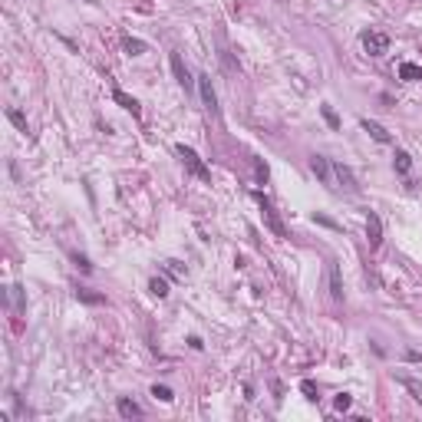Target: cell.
<instances>
[{
	"label": "cell",
	"mask_w": 422,
	"mask_h": 422,
	"mask_svg": "<svg viewBox=\"0 0 422 422\" xmlns=\"http://www.w3.org/2000/svg\"><path fill=\"white\" fill-rule=\"evenodd\" d=\"M10 294H13V304H17V310H23V291H20V287H10Z\"/></svg>",
	"instance_id": "27"
},
{
	"label": "cell",
	"mask_w": 422,
	"mask_h": 422,
	"mask_svg": "<svg viewBox=\"0 0 422 422\" xmlns=\"http://www.w3.org/2000/svg\"><path fill=\"white\" fill-rule=\"evenodd\" d=\"M310 168H313V175L323 181V185H333V165H330L323 155H310Z\"/></svg>",
	"instance_id": "6"
},
{
	"label": "cell",
	"mask_w": 422,
	"mask_h": 422,
	"mask_svg": "<svg viewBox=\"0 0 422 422\" xmlns=\"http://www.w3.org/2000/svg\"><path fill=\"white\" fill-rule=\"evenodd\" d=\"M89 4H99V0H89Z\"/></svg>",
	"instance_id": "31"
},
{
	"label": "cell",
	"mask_w": 422,
	"mask_h": 422,
	"mask_svg": "<svg viewBox=\"0 0 422 422\" xmlns=\"http://www.w3.org/2000/svg\"><path fill=\"white\" fill-rule=\"evenodd\" d=\"M178 155H181L185 168L195 175V178H201V181H208V178H211V168L198 159V152H195V149H188V145H178Z\"/></svg>",
	"instance_id": "1"
},
{
	"label": "cell",
	"mask_w": 422,
	"mask_h": 422,
	"mask_svg": "<svg viewBox=\"0 0 422 422\" xmlns=\"http://www.w3.org/2000/svg\"><path fill=\"white\" fill-rule=\"evenodd\" d=\"M73 264L80 267L83 274H93V264H89V257H83V254H73Z\"/></svg>",
	"instance_id": "24"
},
{
	"label": "cell",
	"mask_w": 422,
	"mask_h": 422,
	"mask_svg": "<svg viewBox=\"0 0 422 422\" xmlns=\"http://www.w3.org/2000/svg\"><path fill=\"white\" fill-rule=\"evenodd\" d=\"M300 392H304V396L310 399V403H316V386L310 383V379H304V383H300Z\"/></svg>",
	"instance_id": "23"
},
{
	"label": "cell",
	"mask_w": 422,
	"mask_h": 422,
	"mask_svg": "<svg viewBox=\"0 0 422 422\" xmlns=\"http://www.w3.org/2000/svg\"><path fill=\"white\" fill-rule=\"evenodd\" d=\"M257 201H261V215H264L267 228H271L277 238H287V231H284V224H280V218H277V211H274V205L264 198V195H257Z\"/></svg>",
	"instance_id": "3"
},
{
	"label": "cell",
	"mask_w": 422,
	"mask_h": 422,
	"mask_svg": "<svg viewBox=\"0 0 422 422\" xmlns=\"http://www.w3.org/2000/svg\"><path fill=\"white\" fill-rule=\"evenodd\" d=\"M399 383H403L406 389L412 392V399H419V403H422V386L416 383V379H409V376H399Z\"/></svg>",
	"instance_id": "19"
},
{
	"label": "cell",
	"mask_w": 422,
	"mask_h": 422,
	"mask_svg": "<svg viewBox=\"0 0 422 422\" xmlns=\"http://www.w3.org/2000/svg\"><path fill=\"white\" fill-rule=\"evenodd\" d=\"M360 125H363V132H370V136L376 139V142H383V145H386V142H392V136H389V132H386L379 122H373V119H363Z\"/></svg>",
	"instance_id": "8"
},
{
	"label": "cell",
	"mask_w": 422,
	"mask_h": 422,
	"mask_svg": "<svg viewBox=\"0 0 422 422\" xmlns=\"http://www.w3.org/2000/svg\"><path fill=\"white\" fill-rule=\"evenodd\" d=\"M116 409H119V416H122V419H139V416H142L139 403H132V399H119Z\"/></svg>",
	"instance_id": "12"
},
{
	"label": "cell",
	"mask_w": 422,
	"mask_h": 422,
	"mask_svg": "<svg viewBox=\"0 0 422 422\" xmlns=\"http://www.w3.org/2000/svg\"><path fill=\"white\" fill-rule=\"evenodd\" d=\"M7 119H10V122L27 136V119H23V112H20V109H7Z\"/></svg>",
	"instance_id": "17"
},
{
	"label": "cell",
	"mask_w": 422,
	"mask_h": 422,
	"mask_svg": "<svg viewBox=\"0 0 422 422\" xmlns=\"http://www.w3.org/2000/svg\"><path fill=\"white\" fill-rule=\"evenodd\" d=\"M412 168V159H409V152H396V172L399 175H406Z\"/></svg>",
	"instance_id": "18"
},
{
	"label": "cell",
	"mask_w": 422,
	"mask_h": 422,
	"mask_svg": "<svg viewBox=\"0 0 422 422\" xmlns=\"http://www.w3.org/2000/svg\"><path fill=\"white\" fill-rule=\"evenodd\" d=\"M168 63H172L175 80H178L181 86H192V80H188V69H185V63H181V56H178V53H172V56H168Z\"/></svg>",
	"instance_id": "10"
},
{
	"label": "cell",
	"mask_w": 422,
	"mask_h": 422,
	"mask_svg": "<svg viewBox=\"0 0 422 422\" xmlns=\"http://www.w3.org/2000/svg\"><path fill=\"white\" fill-rule=\"evenodd\" d=\"M333 175H336V181H340V185L347 188L350 195H356V192H360V181H356V175L350 172V165H343V162H336V165H333Z\"/></svg>",
	"instance_id": "5"
},
{
	"label": "cell",
	"mask_w": 422,
	"mask_h": 422,
	"mask_svg": "<svg viewBox=\"0 0 422 422\" xmlns=\"http://www.w3.org/2000/svg\"><path fill=\"white\" fill-rule=\"evenodd\" d=\"M254 175H257V181H261V185L267 181V165H264L261 159H254Z\"/></svg>",
	"instance_id": "25"
},
{
	"label": "cell",
	"mask_w": 422,
	"mask_h": 422,
	"mask_svg": "<svg viewBox=\"0 0 422 422\" xmlns=\"http://www.w3.org/2000/svg\"><path fill=\"white\" fill-rule=\"evenodd\" d=\"M399 80H406V83L422 80V66L419 63H403V66H399Z\"/></svg>",
	"instance_id": "13"
},
{
	"label": "cell",
	"mask_w": 422,
	"mask_h": 422,
	"mask_svg": "<svg viewBox=\"0 0 422 422\" xmlns=\"http://www.w3.org/2000/svg\"><path fill=\"white\" fill-rule=\"evenodd\" d=\"M112 99H116L119 106H122L125 112H132V116H142V109H139V102L132 99V96H125V93H122V89H119V86L112 89Z\"/></svg>",
	"instance_id": "9"
},
{
	"label": "cell",
	"mask_w": 422,
	"mask_h": 422,
	"mask_svg": "<svg viewBox=\"0 0 422 422\" xmlns=\"http://www.w3.org/2000/svg\"><path fill=\"white\" fill-rule=\"evenodd\" d=\"M168 271H172V274H185V267H181L178 261H168Z\"/></svg>",
	"instance_id": "30"
},
{
	"label": "cell",
	"mask_w": 422,
	"mask_h": 422,
	"mask_svg": "<svg viewBox=\"0 0 422 422\" xmlns=\"http://www.w3.org/2000/svg\"><path fill=\"white\" fill-rule=\"evenodd\" d=\"M149 291L155 294V297H168V284H165L162 277H152V280H149Z\"/></svg>",
	"instance_id": "20"
},
{
	"label": "cell",
	"mask_w": 422,
	"mask_h": 422,
	"mask_svg": "<svg viewBox=\"0 0 422 422\" xmlns=\"http://www.w3.org/2000/svg\"><path fill=\"white\" fill-rule=\"evenodd\" d=\"M330 297L343 300V280H340V267L330 264Z\"/></svg>",
	"instance_id": "11"
},
{
	"label": "cell",
	"mask_w": 422,
	"mask_h": 422,
	"mask_svg": "<svg viewBox=\"0 0 422 422\" xmlns=\"http://www.w3.org/2000/svg\"><path fill=\"white\" fill-rule=\"evenodd\" d=\"M366 238H370V248H379V244H383V221H379L376 211L366 215Z\"/></svg>",
	"instance_id": "7"
},
{
	"label": "cell",
	"mask_w": 422,
	"mask_h": 422,
	"mask_svg": "<svg viewBox=\"0 0 422 422\" xmlns=\"http://www.w3.org/2000/svg\"><path fill=\"white\" fill-rule=\"evenodd\" d=\"M152 396H155L159 403H172V399H175V392L168 389V386H159V383H155V386H152Z\"/></svg>",
	"instance_id": "16"
},
{
	"label": "cell",
	"mask_w": 422,
	"mask_h": 422,
	"mask_svg": "<svg viewBox=\"0 0 422 422\" xmlns=\"http://www.w3.org/2000/svg\"><path fill=\"white\" fill-rule=\"evenodd\" d=\"M363 50H366L370 56H383V53H389V37H386V33H376V30L363 33Z\"/></svg>",
	"instance_id": "2"
},
{
	"label": "cell",
	"mask_w": 422,
	"mask_h": 422,
	"mask_svg": "<svg viewBox=\"0 0 422 422\" xmlns=\"http://www.w3.org/2000/svg\"><path fill=\"white\" fill-rule=\"evenodd\" d=\"M198 93H201V102H205V109L211 112V116H218V96H215V89H211V76H208V73L198 76Z\"/></svg>",
	"instance_id": "4"
},
{
	"label": "cell",
	"mask_w": 422,
	"mask_h": 422,
	"mask_svg": "<svg viewBox=\"0 0 422 422\" xmlns=\"http://www.w3.org/2000/svg\"><path fill=\"white\" fill-rule=\"evenodd\" d=\"M221 63H224V66L231 69V73H241V66H238V63L231 60V53H228V50H221Z\"/></svg>",
	"instance_id": "26"
},
{
	"label": "cell",
	"mask_w": 422,
	"mask_h": 422,
	"mask_svg": "<svg viewBox=\"0 0 422 422\" xmlns=\"http://www.w3.org/2000/svg\"><path fill=\"white\" fill-rule=\"evenodd\" d=\"M122 50H125V53H132V56H142L145 50H149V46H145L142 40H136V37H125V40H122Z\"/></svg>",
	"instance_id": "15"
},
{
	"label": "cell",
	"mask_w": 422,
	"mask_h": 422,
	"mask_svg": "<svg viewBox=\"0 0 422 422\" xmlns=\"http://www.w3.org/2000/svg\"><path fill=\"white\" fill-rule=\"evenodd\" d=\"M313 221L316 224H327V228H336V221H330V218H323V215H313Z\"/></svg>",
	"instance_id": "28"
},
{
	"label": "cell",
	"mask_w": 422,
	"mask_h": 422,
	"mask_svg": "<svg viewBox=\"0 0 422 422\" xmlns=\"http://www.w3.org/2000/svg\"><path fill=\"white\" fill-rule=\"evenodd\" d=\"M323 119H327V125H330V129H340V116H336V112L333 109H330V106H323Z\"/></svg>",
	"instance_id": "21"
},
{
	"label": "cell",
	"mask_w": 422,
	"mask_h": 422,
	"mask_svg": "<svg viewBox=\"0 0 422 422\" xmlns=\"http://www.w3.org/2000/svg\"><path fill=\"white\" fill-rule=\"evenodd\" d=\"M188 347H192V350H201L205 343H201V336H188Z\"/></svg>",
	"instance_id": "29"
},
{
	"label": "cell",
	"mask_w": 422,
	"mask_h": 422,
	"mask_svg": "<svg viewBox=\"0 0 422 422\" xmlns=\"http://www.w3.org/2000/svg\"><path fill=\"white\" fill-rule=\"evenodd\" d=\"M333 406H336V409H340V412H347L350 406H353V396H347V392H340V396L333 399Z\"/></svg>",
	"instance_id": "22"
},
{
	"label": "cell",
	"mask_w": 422,
	"mask_h": 422,
	"mask_svg": "<svg viewBox=\"0 0 422 422\" xmlns=\"http://www.w3.org/2000/svg\"><path fill=\"white\" fill-rule=\"evenodd\" d=\"M76 297H80L83 304H89V307H99V304H106V297H102V294H93V291H86V287H80V291H76Z\"/></svg>",
	"instance_id": "14"
}]
</instances>
